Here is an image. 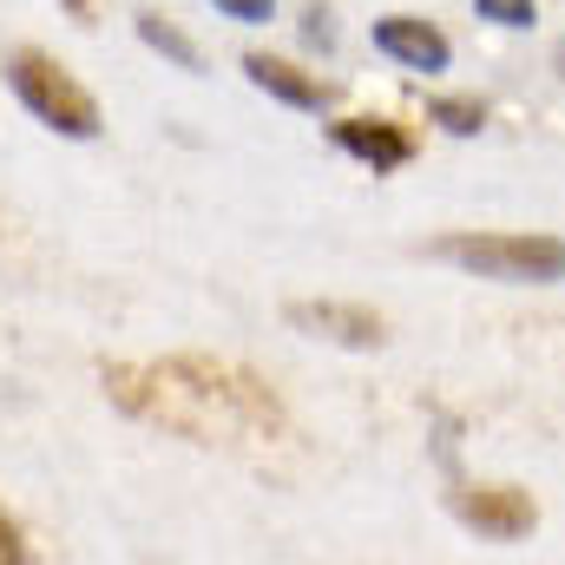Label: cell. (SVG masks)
<instances>
[{
  "mask_svg": "<svg viewBox=\"0 0 565 565\" xmlns=\"http://www.w3.org/2000/svg\"><path fill=\"white\" fill-rule=\"evenodd\" d=\"M106 395L171 434L191 440H270L282 427V402L231 362L211 355H171V362H119L106 369Z\"/></svg>",
  "mask_w": 565,
  "mask_h": 565,
  "instance_id": "cell-1",
  "label": "cell"
},
{
  "mask_svg": "<svg viewBox=\"0 0 565 565\" xmlns=\"http://www.w3.org/2000/svg\"><path fill=\"white\" fill-rule=\"evenodd\" d=\"M434 257L487 282H565V244L540 231H454L434 244Z\"/></svg>",
  "mask_w": 565,
  "mask_h": 565,
  "instance_id": "cell-2",
  "label": "cell"
},
{
  "mask_svg": "<svg viewBox=\"0 0 565 565\" xmlns=\"http://www.w3.org/2000/svg\"><path fill=\"white\" fill-rule=\"evenodd\" d=\"M7 86H13L20 106H26L40 126H53L60 139H99V106H93V93H86L60 60L20 46V53H7Z\"/></svg>",
  "mask_w": 565,
  "mask_h": 565,
  "instance_id": "cell-3",
  "label": "cell"
},
{
  "mask_svg": "<svg viewBox=\"0 0 565 565\" xmlns=\"http://www.w3.org/2000/svg\"><path fill=\"white\" fill-rule=\"evenodd\" d=\"M454 513H460V526H473L487 540H526L540 526V507L520 487H454Z\"/></svg>",
  "mask_w": 565,
  "mask_h": 565,
  "instance_id": "cell-4",
  "label": "cell"
},
{
  "mask_svg": "<svg viewBox=\"0 0 565 565\" xmlns=\"http://www.w3.org/2000/svg\"><path fill=\"white\" fill-rule=\"evenodd\" d=\"M282 316H289V329H302L316 342H342V349H382V335H388V322L362 302H289Z\"/></svg>",
  "mask_w": 565,
  "mask_h": 565,
  "instance_id": "cell-5",
  "label": "cell"
},
{
  "mask_svg": "<svg viewBox=\"0 0 565 565\" xmlns=\"http://www.w3.org/2000/svg\"><path fill=\"white\" fill-rule=\"evenodd\" d=\"M375 53H388L395 66H408V73H447V60H454V46H447V33L422 20V13H388V20H375Z\"/></svg>",
  "mask_w": 565,
  "mask_h": 565,
  "instance_id": "cell-6",
  "label": "cell"
},
{
  "mask_svg": "<svg viewBox=\"0 0 565 565\" xmlns=\"http://www.w3.org/2000/svg\"><path fill=\"white\" fill-rule=\"evenodd\" d=\"M329 139L342 145L355 164H369L375 178H382V171H402V164L415 158V139H408L395 119H335Z\"/></svg>",
  "mask_w": 565,
  "mask_h": 565,
  "instance_id": "cell-7",
  "label": "cell"
},
{
  "mask_svg": "<svg viewBox=\"0 0 565 565\" xmlns=\"http://www.w3.org/2000/svg\"><path fill=\"white\" fill-rule=\"evenodd\" d=\"M244 73H250V86H264L270 99L296 106V113H322V106H329V86H322L316 73H302L296 60H277V53H244Z\"/></svg>",
  "mask_w": 565,
  "mask_h": 565,
  "instance_id": "cell-8",
  "label": "cell"
},
{
  "mask_svg": "<svg viewBox=\"0 0 565 565\" xmlns=\"http://www.w3.org/2000/svg\"><path fill=\"white\" fill-rule=\"evenodd\" d=\"M427 119H434L440 132H454V139H473V132L487 126V106H480V99H467V93H447V99H434V106H427Z\"/></svg>",
  "mask_w": 565,
  "mask_h": 565,
  "instance_id": "cell-9",
  "label": "cell"
},
{
  "mask_svg": "<svg viewBox=\"0 0 565 565\" xmlns=\"http://www.w3.org/2000/svg\"><path fill=\"white\" fill-rule=\"evenodd\" d=\"M139 33H145V46H158V53H171V60H178L184 73H198V46H191V40H184L178 26H164L158 13H139Z\"/></svg>",
  "mask_w": 565,
  "mask_h": 565,
  "instance_id": "cell-10",
  "label": "cell"
},
{
  "mask_svg": "<svg viewBox=\"0 0 565 565\" xmlns=\"http://www.w3.org/2000/svg\"><path fill=\"white\" fill-rule=\"evenodd\" d=\"M473 7H480V20H493V26H533V20H540L533 0H473Z\"/></svg>",
  "mask_w": 565,
  "mask_h": 565,
  "instance_id": "cell-11",
  "label": "cell"
},
{
  "mask_svg": "<svg viewBox=\"0 0 565 565\" xmlns=\"http://www.w3.org/2000/svg\"><path fill=\"white\" fill-rule=\"evenodd\" d=\"M217 13H231V20H244V26H257V20H270V13H277V0H217Z\"/></svg>",
  "mask_w": 565,
  "mask_h": 565,
  "instance_id": "cell-12",
  "label": "cell"
},
{
  "mask_svg": "<svg viewBox=\"0 0 565 565\" xmlns=\"http://www.w3.org/2000/svg\"><path fill=\"white\" fill-rule=\"evenodd\" d=\"M0 565H26V546H20V526L0 513Z\"/></svg>",
  "mask_w": 565,
  "mask_h": 565,
  "instance_id": "cell-13",
  "label": "cell"
},
{
  "mask_svg": "<svg viewBox=\"0 0 565 565\" xmlns=\"http://www.w3.org/2000/svg\"><path fill=\"white\" fill-rule=\"evenodd\" d=\"M553 66H559V79H565V40H559V46H553Z\"/></svg>",
  "mask_w": 565,
  "mask_h": 565,
  "instance_id": "cell-14",
  "label": "cell"
}]
</instances>
